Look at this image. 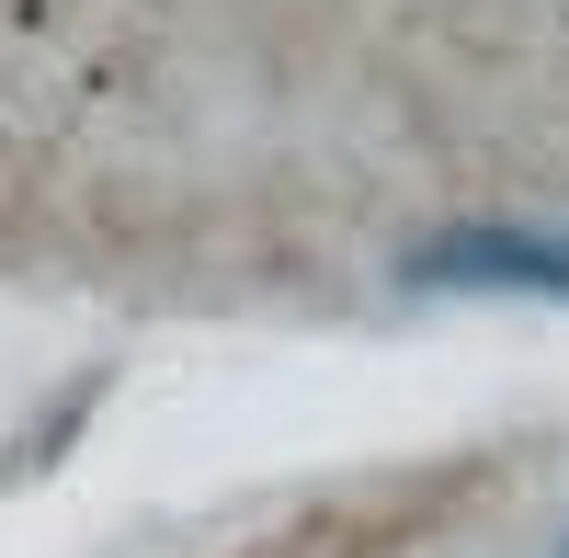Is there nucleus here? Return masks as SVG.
I'll list each match as a JSON object with an SVG mask.
<instances>
[{"label":"nucleus","instance_id":"nucleus-1","mask_svg":"<svg viewBox=\"0 0 569 558\" xmlns=\"http://www.w3.org/2000/svg\"><path fill=\"white\" fill-rule=\"evenodd\" d=\"M410 286H445V297H547V308H569V228H525V217L445 228V240L410 251Z\"/></svg>","mask_w":569,"mask_h":558}]
</instances>
